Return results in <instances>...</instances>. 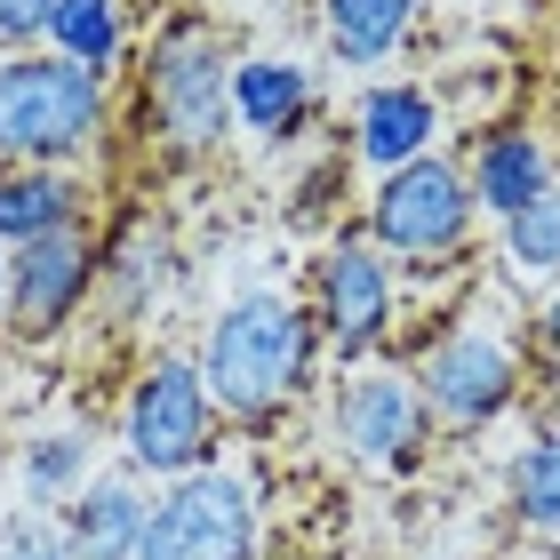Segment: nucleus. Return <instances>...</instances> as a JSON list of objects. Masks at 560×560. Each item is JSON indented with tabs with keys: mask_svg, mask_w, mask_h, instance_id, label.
<instances>
[{
	"mask_svg": "<svg viewBox=\"0 0 560 560\" xmlns=\"http://www.w3.org/2000/svg\"><path fill=\"white\" fill-rule=\"evenodd\" d=\"M192 361H200V385L217 400V424L272 432L313 393L320 328L289 289H241V296L217 304V320H209V337H200Z\"/></svg>",
	"mask_w": 560,
	"mask_h": 560,
	"instance_id": "obj_1",
	"label": "nucleus"
},
{
	"mask_svg": "<svg viewBox=\"0 0 560 560\" xmlns=\"http://www.w3.org/2000/svg\"><path fill=\"white\" fill-rule=\"evenodd\" d=\"M233 48H224L217 24L176 16L152 33L137 96H144V137L168 152V161H209L233 129Z\"/></svg>",
	"mask_w": 560,
	"mask_h": 560,
	"instance_id": "obj_2",
	"label": "nucleus"
},
{
	"mask_svg": "<svg viewBox=\"0 0 560 560\" xmlns=\"http://www.w3.org/2000/svg\"><path fill=\"white\" fill-rule=\"evenodd\" d=\"M105 137V81L57 48L0 57V168H72Z\"/></svg>",
	"mask_w": 560,
	"mask_h": 560,
	"instance_id": "obj_3",
	"label": "nucleus"
},
{
	"mask_svg": "<svg viewBox=\"0 0 560 560\" xmlns=\"http://www.w3.org/2000/svg\"><path fill=\"white\" fill-rule=\"evenodd\" d=\"M217 432L224 424H217V400L200 385L192 352H152L129 376V400H120V465H129L144 489L217 465Z\"/></svg>",
	"mask_w": 560,
	"mask_h": 560,
	"instance_id": "obj_4",
	"label": "nucleus"
},
{
	"mask_svg": "<svg viewBox=\"0 0 560 560\" xmlns=\"http://www.w3.org/2000/svg\"><path fill=\"white\" fill-rule=\"evenodd\" d=\"M472 217H480V209H472L465 168L441 161V152H424V161L376 176V192H369V248H385L393 272H400V265H409V272H432V265L465 257Z\"/></svg>",
	"mask_w": 560,
	"mask_h": 560,
	"instance_id": "obj_5",
	"label": "nucleus"
},
{
	"mask_svg": "<svg viewBox=\"0 0 560 560\" xmlns=\"http://www.w3.org/2000/svg\"><path fill=\"white\" fill-rule=\"evenodd\" d=\"M257 545H265V513H257L248 472L200 465V472L152 489V521H144L137 560H257Z\"/></svg>",
	"mask_w": 560,
	"mask_h": 560,
	"instance_id": "obj_6",
	"label": "nucleus"
},
{
	"mask_svg": "<svg viewBox=\"0 0 560 560\" xmlns=\"http://www.w3.org/2000/svg\"><path fill=\"white\" fill-rule=\"evenodd\" d=\"M417 376V393H424V409L441 432H489L521 409V393H528V369H521V352L513 337H497V328H480V320H456L448 337H432V352L409 369Z\"/></svg>",
	"mask_w": 560,
	"mask_h": 560,
	"instance_id": "obj_7",
	"label": "nucleus"
},
{
	"mask_svg": "<svg viewBox=\"0 0 560 560\" xmlns=\"http://www.w3.org/2000/svg\"><path fill=\"white\" fill-rule=\"evenodd\" d=\"M304 313H313L320 352L337 369H369L376 352H385V337H393V313H400L393 257H385V248H369V233L328 241L320 265H313V296H304Z\"/></svg>",
	"mask_w": 560,
	"mask_h": 560,
	"instance_id": "obj_8",
	"label": "nucleus"
},
{
	"mask_svg": "<svg viewBox=\"0 0 560 560\" xmlns=\"http://www.w3.org/2000/svg\"><path fill=\"white\" fill-rule=\"evenodd\" d=\"M432 409L417 393L409 369H345L337 393H328V441L337 456H352L361 472H417L432 448Z\"/></svg>",
	"mask_w": 560,
	"mask_h": 560,
	"instance_id": "obj_9",
	"label": "nucleus"
},
{
	"mask_svg": "<svg viewBox=\"0 0 560 560\" xmlns=\"http://www.w3.org/2000/svg\"><path fill=\"white\" fill-rule=\"evenodd\" d=\"M96 296V233H48L9 248V304H0V337L9 345H57Z\"/></svg>",
	"mask_w": 560,
	"mask_h": 560,
	"instance_id": "obj_10",
	"label": "nucleus"
},
{
	"mask_svg": "<svg viewBox=\"0 0 560 560\" xmlns=\"http://www.w3.org/2000/svg\"><path fill=\"white\" fill-rule=\"evenodd\" d=\"M144 521H152V489L129 465H105L57 513V537H65L72 560H137L144 552Z\"/></svg>",
	"mask_w": 560,
	"mask_h": 560,
	"instance_id": "obj_11",
	"label": "nucleus"
},
{
	"mask_svg": "<svg viewBox=\"0 0 560 560\" xmlns=\"http://www.w3.org/2000/svg\"><path fill=\"white\" fill-rule=\"evenodd\" d=\"M168 289H176V233L161 217H129L113 241H96V296L113 304V320L137 328Z\"/></svg>",
	"mask_w": 560,
	"mask_h": 560,
	"instance_id": "obj_12",
	"label": "nucleus"
},
{
	"mask_svg": "<svg viewBox=\"0 0 560 560\" xmlns=\"http://www.w3.org/2000/svg\"><path fill=\"white\" fill-rule=\"evenodd\" d=\"M432 137H441V105H432V89H417V81H376V89H361V105H352V152H361L376 176L424 161Z\"/></svg>",
	"mask_w": 560,
	"mask_h": 560,
	"instance_id": "obj_13",
	"label": "nucleus"
},
{
	"mask_svg": "<svg viewBox=\"0 0 560 560\" xmlns=\"http://www.w3.org/2000/svg\"><path fill=\"white\" fill-rule=\"evenodd\" d=\"M465 185H472V209L504 224L513 209H528L545 185H560V176H552V152H545L537 129H489V137L472 144Z\"/></svg>",
	"mask_w": 560,
	"mask_h": 560,
	"instance_id": "obj_14",
	"label": "nucleus"
},
{
	"mask_svg": "<svg viewBox=\"0 0 560 560\" xmlns=\"http://www.w3.org/2000/svg\"><path fill=\"white\" fill-rule=\"evenodd\" d=\"M96 472H105L96 465V424H81V417L72 424H40V432L16 441V489H24L33 513H65Z\"/></svg>",
	"mask_w": 560,
	"mask_h": 560,
	"instance_id": "obj_15",
	"label": "nucleus"
},
{
	"mask_svg": "<svg viewBox=\"0 0 560 560\" xmlns=\"http://www.w3.org/2000/svg\"><path fill=\"white\" fill-rule=\"evenodd\" d=\"M89 224V185L72 168H0V248L81 233Z\"/></svg>",
	"mask_w": 560,
	"mask_h": 560,
	"instance_id": "obj_16",
	"label": "nucleus"
},
{
	"mask_svg": "<svg viewBox=\"0 0 560 560\" xmlns=\"http://www.w3.org/2000/svg\"><path fill=\"white\" fill-rule=\"evenodd\" d=\"M233 120L248 137H296L313 120V72L289 57H241L233 65Z\"/></svg>",
	"mask_w": 560,
	"mask_h": 560,
	"instance_id": "obj_17",
	"label": "nucleus"
},
{
	"mask_svg": "<svg viewBox=\"0 0 560 560\" xmlns=\"http://www.w3.org/2000/svg\"><path fill=\"white\" fill-rule=\"evenodd\" d=\"M417 9L424 0H320V33L352 72H369V65L400 57V40L417 33Z\"/></svg>",
	"mask_w": 560,
	"mask_h": 560,
	"instance_id": "obj_18",
	"label": "nucleus"
},
{
	"mask_svg": "<svg viewBox=\"0 0 560 560\" xmlns=\"http://www.w3.org/2000/svg\"><path fill=\"white\" fill-rule=\"evenodd\" d=\"M504 504H513L521 528L560 537V424H537L513 456H504Z\"/></svg>",
	"mask_w": 560,
	"mask_h": 560,
	"instance_id": "obj_19",
	"label": "nucleus"
},
{
	"mask_svg": "<svg viewBox=\"0 0 560 560\" xmlns=\"http://www.w3.org/2000/svg\"><path fill=\"white\" fill-rule=\"evenodd\" d=\"M48 48L72 65H89L96 81L120 65V0H57V24H48Z\"/></svg>",
	"mask_w": 560,
	"mask_h": 560,
	"instance_id": "obj_20",
	"label": "nucleus"
},
{
	"mask_svg": "<svg viewBox=\"0 0 560 560\" xmlns=\"http://www.w3.org/2000/svg\"><path fill=\"white\" fill-rule=\"evenodd\" d=\"M504 265H513L521 280H560V185H545L528 209L504 217Z\"/></svg>",
	"mask_w": 560,
	"mask_h": 560,
	"instance_id": "obj_21",
	"label": "nucleus"
},
{
	"mask_svg": "<svg viewBox=\"0 0 560 560\" xmlns=\"http://www.w3.org/2000/svg\"><path fill=\"white\" fill-rule=\"evenodd\" d=\"M0 560H72V552L48 513H9L0 521Z\"/></svg>",
	"mask_w": 560,
	"mask_h": 560,
	"instance_id": "obj_22",
	"label": "nucleus"
},
{
	"mask_svg": "<svg viewBox=\"0 0 560 560\" xmlns=\"http://www.w3.org/2000/svg\"><path fill=\"white\" fill-rule=\"evenodd\" d=\"M48 24H57V0H0V48L9 57L48 48Z\"/></svg>",
	"mask_w": 560,
	"mask_h": 560,
	"instance_id": "obj_23",
	"label": "nucleus"
},
{
	"mask_svg": "<svg viewBox=\"0 0 560 560\" xmlns=\"http://www.w3.org/2000/svg\"><path fill=\"white\" fill-rule=\"evenodd\" d=\"M537 337H545V352H552V361H560V289L545 296V313H537Z\"/></svg>",
	"mask_w": 560,
	"mask_h": 560,
	"instance_id": "obj_24",
	"label": "nucleus"
},
{
	"mask_svg": "<svg viewBox=\"0 0 560 560\" xmlns=\"http://www.w3.org/2000/svg\"><path fill=\"white\" fill-rule=\"evenodd\" d=\"M0 304H9V248H0Z\"/></svg>",
	"mask_w": 560,
	"mask_h": 560,
	"instance_id": "obj_25",
	"label": "nucleus"
}]
</instances>
